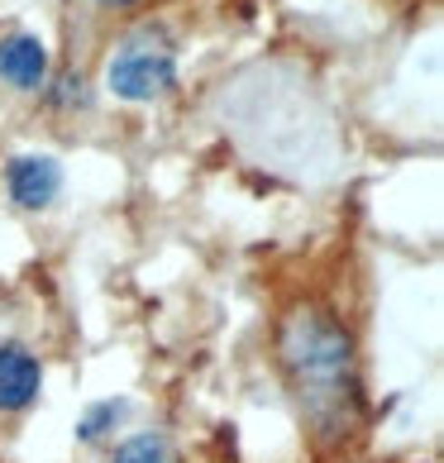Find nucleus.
Returning a JSON list of instances; mask_svg holds the SVG:
<instances>
[{"mask_svg": "<svg viewBox=\"0 0 444 463\" xmlns=\"http://www.w3.org/2000/svg\"><path fill=\"white\" fill-rule=\"evenodd\" d=\"M278 358L311 430L330 439L349 435L358 425V358L345 325L326 306H292L278 325Z\"/></svg>", "mask_w": 444, "mask_h": 463, "instance_id": "nucleus-1", "label": "nucleus"}, {"mask_svg": "<svg viewBox=\"0 0 444 463\" xmlns=\"http://www.w3.org/2000/svg\"><path fill=\"white\" fill-rule=\"evenodd\" d=\"M106 87L119 100H158L177 87V53L163 29H139L110 53Z\"/></svg>", "mask_w": 444, "mask_h": 463, "instance_id": "nucleus-2", "label": "nucleus"}, {"mask_svg": "<svg viewBox=\"0 0 444 463\" xmlns=\"http://www.w3.org/2000/svg\"><path fill=\"white\" fill-rule=\"evenodd\" d=\"M5 186H10L14 205H24V211H43V205L62 192V167H58V158H48V153H24V158L10 163Z\"/></svg>", "mask_w": 444, "mask_h": 463, "instance_id": "nucleus-3", "label": "nucleus"}, {"mask_svg": "<svg viewBox=\"0 0 444 463\" xmlns=\"http://www.w3.org/2000/svg\"><path fill=\"white\" fill-rule=\"evenodd\" d=\"M43 387V364L24 345H0V411H24Z\"/></svg>", "mask_w": 444, "mask_h": 463, "instance_id": "nucleus-4", "label": "nucleus"}, {"mask_svg": "<svg viewBox=\"0 0 444 463\" xmlns=\"http://www.w3.org/2000/svg\"><path fill=\"white\" fill-rule=\"evenodd\" d=\"M48 77V48L39 33H10L0 39V81L20 91H39Z\"/></svg>", "mask_w": 444, "mask_h": 463, "instance_id": "nucleus-5", "label": "nucleus"}, {"mask_svg": "<svg viewBox=\"0 0 444 463\" xmlns=\"http://www.w3.org/2000/svg\"><path fill=\"white\" fill-rule=\"evenodd\" d=\"M110 463H177V454H173V444H167L163 435H129L125 444L115 449V458Z\"/></svg>", "mask_w": 444, "mask_h": 463, "instance_id": "nucleus-6", "label": "nucleus"}, {"mask_svg": "<svg viewBox=\"0 0 444 463\" xmlns=\"http://www.w3.org/2000/svg\"><path fill=\"white\" fill-rule=\"evenodd\" d=\"M125 411H129L125 402H96V406L87 411V416L77 420V435H81V439H100V435H106L110 425L119 420V416H125Z\"/></svg>", "mask_w": 444, "mask_h": 463, "instance_id": "nucleus-7", "label": "nucleus"}, {"mask_svg": "<svg viewBox=\"0 0 444 463\" xmlns=\"http://www.w3.org/2000/svg\"><path fill=\"white\" fill-rule=\"evenodd\" d=\"M58 87H62V91H53V100H58V106H72V100L81 106V100H87V91H81V77H62Z\"/></svg>", "mask_w": 444, "mask_h": 463, "instance_id": "nucleus-8", "label": "nucleus"}, {"mask_svg": "<svg viewBox=\"0 0 444 463\" xmlns=\"http://www.w3.org/2000/svg\"><path fill=\"white\" fill-rule=\"evenodd\" d=\"M100 5H134V0H100Z\"/></svg>", "mask_w": 444, "mask_h": 463, "instance_id": "nucleus-9", "label": "nucleus"}]
</instances>
